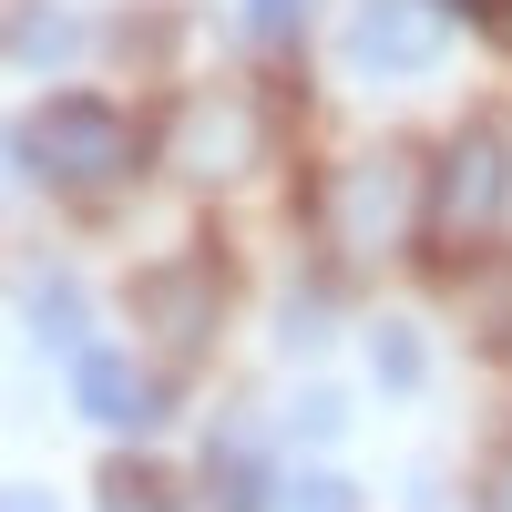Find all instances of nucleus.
<instances>
[{
  "mask_svg": "<svg viewBox=\"0 0 512 512\" xmlns=\"http://www.w3.org/2000/svg\"><path fill=\"white\" fill-rule=\"evenodd\" d=\"M297 431L328 441V431H338V400H328V390H308V400H297Z\"/></svg>",
  "mask_w": 512,
  "mask_h": 512,
  "instance_id": "obj_14",
  "label": "nucleus"
},
{
  "mask_svg": "<svg viewBox=\"0 0 512 512\" xmlns=\"http://www.w3.org/2000/svg\"><path fill=\"white\" fill-rule=\"evenodd\" d=\"M103 512H164V502H154V492H144L134 472H113V492H103Z\"/></svg>",
  "mask_w": 512,
  "mask_h": 512,
  "instance_id": "obj_15",
  "label": "nucleus"
},
{
  "mask_svg": "<svg viewBox=\"0 0 512 512\" xmlns=\"http://www.w3.org/2000/svg\"><path fill=\"white\" fill-rule=\"evenodd\" d=\"M72 41H82V31H72L62 11H21V41H11V52H21V62H62Z\"/></svg>",
  "mask_w": 512,
  "mask_h": 512,
  "instance_id": "obj_11",
  "label": "nucleus"
},
{
  "mask_svg": "<svg viewBox=\"0 0 512 512\" xmlns=\"http://www.w3.org/2000/svg\"><path fill=\"white\" fill-rule=\"evenodd\" d=\"M21 164H31L41 185H72V195L123 185V175H134V123H123L113 103H93V93H62V103H41V113H31Z\"/></svg>",
  "mask_w": 512,
  "mask_h": 512,
  "instance_id": "obj_1",
  "label": "nucleus"
},
{
  "mask_svg": "<svg viewBox=\"0 0 512 512\" xmlns=\"http://www.w3.org/2000/svg\"><path fill=\"white\" fill-rule=\"evenodd\" d=\"M349 62L379 72V82L390 72H431L441 62V11L431 0H369V11L349 21Z\"/></svg>",
  "mask_w": 512,
  "mask_h": 512,
  "instance_id": "obj_4",
  "label": "nucleus"
},
{
  "mask_svg": "<svg viewBox=\"0 0 512 512\" xmlns=\"http://www.w3.org/2000/svg\"><path fill=\"white\" fill-rule=\"evenodd\" d=\"M277 512H359V492H349V482H297Z\"/></svg>",
  "mask_w": 512,
  "mask_h": 512,
  "instance_id": "obj_12",
  "label": "nucleus"
},
{
  "mask_svg": "<svg viewBox=\"0 0 512 512\" xmlns=\"http://www.w3.org/2000/svg\"><path fill=\"white\" fill-rule=\"evenodd\" d=\"M369 359H379V390H420V379H431L420 328H379V338H369Z\"/></svg>",
  "mask_w": 512,
  "mask_h": 512,
  "instance_id": "obj_10",
  "label": "nucleus"
},
{
  "mask_svg": "<svg viewBox=\"0 0 512 512\" xmlns=\"http://www.w3.org/2000/svg\"><path fill=\"white\" fill-rule=\"evenodd\" d=\"M205 502H216V512H246L256 502V441H216V461H205Z\"/></svg>",
  "mask_w": 512,
  "mask_h": 512,
  "instance_id": "obj_9",
  "label": "nucleus"
},
{
  "mask_svg": "<svg viewBox=\"0 0 512 512\" xmlns=\"http://www.w3.org/2000/svg\"><path fill=\"white\" fill-rule=\"evenodd\" d=\"M297 11L308 0H256V41H297Z\"/></svg>",
  "mask_w": 512,
  "mask_h": 512,
  "instance_id": "obj_13",
  "label": "nucleus"
},
{
  "mask_svg": "<svg viewBox=\"0 0 512 512\" xmlns=\"http://www.w3.org/2000/svg\"><path fill=\"white\" fill-rule=\"evenodd\" d=\"M205 308H216L205 267H164V277H144V318H154V338H164V349H185V338L205 328Z\"/></svg>",
  "mask_w": 512,
  "mask_h": 512,
  "instance_id": "obj_7",
  "label": "nucleus"
},
{
  "mask_svg": "<svg viewBox=\"0 0 512 512\" xmlns=\"http://www.w3.org/2000/svg\"><path fill=\"white\" fill-rule=\"evenodd\" d=\"M72 400L103 420V431H134V420L164 410V390L134 369V359H113V349H72Z\"/></svg>",
  "mask_w": 512,
  "mask_h": 512,
  "instance_id": "obj_5",
  "label": "nucleus"
},
{
  "mask_svg": "<svg viewBox=\"0 0 512 512\" xmlns=\"http://www.w3.org/2000/svg\"><path fill=\"white\" fill-rule=\"evenodd\" d=\"M164 154H175L195 185H205V175H236V164H246V113H236V103H185Z\"/></svg>",
  "mask_w": 512,
  "mask_h": 512,
  "instance_id": "obj_6",
  "label": "nucleus"
},
{
  "mask_svg": "<svg viewBox=\"0 0 512 512\" xmlns=\"http://www.w3.org/2000/svg\"><path fill=\"white\" fill-rule=\"evenodd\" d=\"M328 246L338 256H390L400 226H410V175H400V154H359L349 175L328 185Z\"/></svg>",
  "mask_w": 512,
  "mask_h": 512,
  "instance_id": "obj_3",
  "label": "nucleus"
},
{
  "mask_svg": "<svg viewBox=\"0 0 512 512\" xmlns=\"http://www.w3.org/2000/svg\"><path fill=\"white\" fill-rule=\"evenodd\" d=\"M31 328L52 349H82V287L72 277H31Z\"/></svg>",
  "mask_w": 512,
  "mask_h": 512,
  "instance_id": "obj_8",
  "label": "nucleus"
},
{
  "mask_svg": "<svg viewBox=\"0 0 512 512\" xmlns=\"http://www.w3.org/2000/svg\"><path fill=\"white\" fill-rule=\"evenodd\" d=\"M0 512H52V492L41 482H0Z\"/></svg>",
  "mask_w": 512,
  "mask_h": 512,
  "instance_id": "obj_16",
  "label": "nucleus"
},
{
  "mask_svg": "<svg viewBox=\"0 0 512 512\" xmlns=\"http://www.w3.org/2000/svg\"><path fill=\"white\" fill-rule=\"evenodd\" d=\"M502 205H512V144L502 134H451V154H441V175H431V236L441 246H482L492 226H502Z\"/></svg>",
  "mask_w": 512,
  "mask_h": 512,
  "instance_id": "obj_2",
  "label": "nucleus"
},
{
  "mask_svg": "<svg viewBox=\"0 0 512 512\" xmlns=\"http://www.w3.org/2000/svg\"><path fill=\"white\" fill-rule=\"evenodd\" d=\"M461 11H482V21H512V0H461Z\"/></svg>",
  "mask_w": 512,
  "mask_h": 512,
  "instance_id": "obj_17",
  "label": "nucleus"
}]
</instances>
